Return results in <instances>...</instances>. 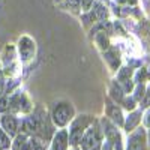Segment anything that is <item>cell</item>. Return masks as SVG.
Segmentation results:
<instances>
[{
    "label": "cell",
    "mask_w": 150,
    "mask_h": 150,
    "mask_svg": "<svg viewBox=\"0 0 150 150\" xmlns=\"http://www.w3.org/2000/svg\"><path fill=\"white\" fill-rule=\"evenodd\" d=\"M74 117V107L69 102H59L53 108V122L60 128H65Z\"/></svg>",
    "instance_id": "1"
},
{
    "label": "cell",
    "mask_w": 150,
    "mask_h": 150,
    "mask_svg": "<svg viewBox=\"0 0 150 150\" xmlns=\"http://www.w3.org/2000/svg\"><path fill=\"white\" fill-rule=\"evenodd\" d=\"M17 48H18V56H20L21 63H29V62L35 57V54H36V44L27 35L21 36L18 39Z\"/></svg>",
    "instance_id": "2"
},
{
    "label": "cell",
    "mask_w": 150,
    "mask_h": 150,
    "mask_svg": "<svg viewBox=\"0 0 150 150\" xmlns=\"http://www.w3.org/2000/svg\"><path fill=\"white\" fill-rule=\"evenodd\" d=\"M92 119L89 116H80L78 119H75L72 126H71V132H69V141L71 144H78L81 143V138H83V134L86 131V128L90 125Z\"/></svg>",
    "instance_id": "3"
},
{
    "label": "cell",
    "mask_w": 150,
    "mask_h": 150,
    "mask_svg": "<svg viewBox=\"0 0 150 150\" xmlns=\"http://www.w3.org/2000/svg\"><path fill=\"white\" fill-rule=\"evenodd\" d=\"M9 108L12 111H18V112H29L32 110V105L24 93H17L9 99Z\"/></svg>",
    "instance_id": "4"
},
{
    "label": "cell",
    "mask_w": 150,
    "mask_h": 150,
    "mask_svg": "<svg viewBox=\"0 0 150 150\" xmlns=\"http://www.w3.org/2000/svg\"><path fill=\"white\" fill-rule=\"evenodd\" d=\"M101 137H99V129H89L83 138H81V147L83 150H99L101 147Z\"/></svg>",
    "instance_id": "5"
},
{
    "label": "cell",
    "mask_w": 150,
    "mask_h": 150,
    "mask_svg": "<svg viewBox=\"0 0 150 150\" xmlns=\"http://www.w3.org/2000/svg\"><path fill=\"white\" fill-rule=\"evenodd\" d=\"M69 137H68V132L65 129H62L60 132H57L53 138V146H51V150H66L68 149V144H69Z\"/></svg>",
    "instance_id": "6"
},
{
    "label": "cell",
    "mask_w": 150,
    "mask_h": 150,
    "mask_svg": "<svg viewBox=\"0 0 150 150\" xmlns=\"http://www.w3.org/2000/svg\"><path fill=\"white\" fill-rule=\"evenodd\" d=\"M2 126L5 129L6 134L11 135H15L17 134V128H18V123H17V119L14 116H9V114H5L2 116Z\"/></svg>",
    "instance_id": "7"
},
{
    "label": "cell",
    "mask_w": 150,
    "mask_h": 150,
    "mask_svg": "<svg viewBox=\"0 0 150 150\" xmlns=\"http://www.w3.org/2000/svg\"><path fill=\"white\" fill-rule=\"evenodd\" d=\"M129 150H144V140L141 134H135L129 141Z\"/></svg>",
    "instance_id": "8"
},
{
    "label": "cell",
    "mask_w": 150,
    "mask_h": 150,
    "mask_svg": "<svg viewBox=\"0 0 150 150\" xmlns=\"http://www.w3.org/2000/svg\"><path fill=\"white\" fill-rule=\"evenodd\" d=\"M108 116L114 120L116 123H119V125H122L123 123V119H122V112H120V110L116 107V105H108Z\"/></svg>",
    "instance_id": "9"
},
{
    "label": "cell",
    "mask_w": 150,
    "mask_h": 150,
    "mask_svg": "<svg viewBox=\"0 0 150 150\" xmlns=\"http://www.w3.org/2000/svg\"><path fill=\"white\" fill-rule=\"evenodd\" d=\"M140 120H141V112H134V114H131L129 119H128V122H126V129L128 131H132Z\"/></svg>",
    "instance_id": "10"
},
{
    "label": "cell",
    "mask_w": 150,
    "mask_h": 150,
    "mask_svg": "<svg viewBox=\"0 0 150 150\" xmlns=\"http://www.w3.org/2000/svg\"><path fill=\"white\" fill-rule=\"evenodd\" d=\"M11 146V140L5 131H0V150H6Z\"/></svg>",
    "instance_id": "11"
},
{
    "label": "cell",
    "mask_w": 150,
    "mask_h": 150,
    "mask_svg": "<svg viewBox=\"0 0 150 150\" xmlns=\"http://www.w3.org/2000/svg\"><path fill=\"white\" fill-rule=\"evenodd\" d=\"M30 146H32V150H45V143L38 138H32Z\"/></svg>",
    "instance_id": "12"
},
{
    "label": "cell",
    "mask_w": 150,
    "mask_h": 150,
    "mask_svg": "<svg viewBox=\"0 0 150 150\" xmlns=\"http://www.w3.org/2000/svg\"><path fill=\"white\" fill-rule=\"evenodd\" d=\"M15 141H17V143L14 144V150H21L23 144L26 143V135H18Z\"/></svg>",
    "instance_id": "13"
},
{
    "label": "cell",
    "mask_w": 150,
    "mask_h": 150,
    "mask_svg": "<svg viewBox=\"0 0 150 150\" xmlns=\"http://www.w3.org/2000/svg\"><path fill=\"white\" fill-rule=\"evenodd\" d=\"M92 5H93V0H80V6L84 12H89Z\"/></svg>",
    "instance_id": "14"
},
{
    "label": "cell",
    "mask_w": 150,
    "mask_h": 150,
    "mask_svg": "<svg viewBox=\"0 0 150 150\" xmlns=\"http://www.w3.org/2000/svg\"><path fill=\"white\" fill-rule=\"evenodd\" d=\"M63 5L66 8H78L80 6V0H65Z\"/></svg>",
    "instance_id": "15"
},
{
    "label": "cell",
    "mask_w": 150,
    "mask_h": 150,
    "mask_svg": "<svg viewBox=\"0 0 150 150\" xmlns=\"http://www.w3.org/2000/svg\"><path fill=\"white\" fill-rule=\"evenodd\" d=\"M144 96V87L143 86H138V89H137V95H135V98L137 99H141Z\"/></svg>",
    "instance_id": "16"
},
{
    "label": "cell",
    "mask_w": 150,
    "mask_h": 150,
    "mask_svg": "<svg viewBox=\"0 0 150 150\" xmlns=\"http://www.w3.org/2000/svg\"><path fill=\"white\" fill-rule=\"evenodd\" d=\"M125 104H126V105H125V107H126V110H134V108H135L134 99H131V101H129V99H126V101H125Z\"/></svg>",
    "instance_id": "17"
},
{
    "label": "cell",
    "mask_w": 150,
    "mask_h": 150,
    "mask_svg": "<svg viewBox=\"0 0 150 150\" xmlns=\"http://www.w3.org/2000/svg\"><path fill=\"white\" fill-rule=\"evenodd\" d=\"M150 105V90H147V95H146V99L143 101V107H149Z\"/></svg>",
    "instance_id": "18"
},
{
    "label": "cell",
    "mask_w": 150,
    "mask_h": 150,
    "mask_svg": "<svg viewBox=\"0 0 150 150\" xmlns=\"http://www.w3.org/2000/svg\"><path fill=\"white\" fill-rule=\"evenodd\" d=\"M56 2H62V0H56Z\"/></svg>",
    "instance_id": "19"
}]
</instances>
